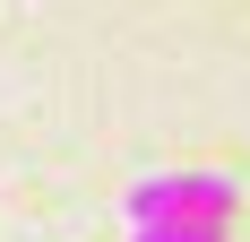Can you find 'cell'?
<instances>
[{
  "label": "cell",
  "mask_w": 250,
  "mask_h": 242,
  "mask_svg": "<svg viewBox=\"0 0 250 242\" xmlns=\"http://www.w3.org/2000/svg\"><path fill=\"white\" fill-rule=\"evenodd\" d=\"M233 208H242V182L233 173H147V182H129L121 217L129 234H155V225H225Z\"/></svg>",
  "instance_id": "1"
},
{
  "label": "cell",
  "mask_w": 250,
  "mask_h": 242,
  "mask_svg": "<svg viewBox=\"0 0 250 242\" xmlns=\"http://www.w3.org/2000/svg\"><path fill=\"white\" fill-rule=\"evenodd\" d=\"M129 242H225V225H155V234H129Z\"/></svg>",
  "instance_id": "2"
}]
</instances>
